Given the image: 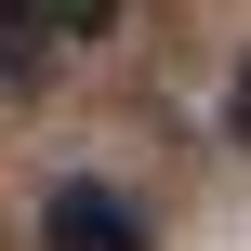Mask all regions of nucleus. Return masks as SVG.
I'll return each mask as SVG.
<instances>
[{
	"label": "nucleus",
	"instance_id": "1",
	"mask_svg": "<svg viewBox=\"0 0 251 251\" xmlns=\"http://www.w3.org/2000/svg\"><path fill=\"white\" fill-rule=\"evenodd\" d=\"M53 251H146V225H132V199L66 185V199H53Z\"/></svg>",
	"mask_w": 251,
	"mask_h": 251
},
{
	"label": "nucleus",
	"instance_id": "2",
	"mask_svg": "<svg viewBox=\"0 0 251 251\" xmlns=\"http://www.w3.org/2000/svg\"><path fill=\"white\" fill-rule=\"evenodd\" d=\"M13 13H26V40H40V53H66V40L119 26V0H13Z\"/></svg>",
	"mask_w": 251,
	"mask_h": 251
},
{
	"label": "nucleus",
	"instance_id": "3",
	"mask_svg": "<svg viewBox=\"0 0 251 251\" xmlns=\"http://www.w3.org/2000/svg\"><path fill=\"white\" fill-rule=\"evenodd\" d=\"M26 79H40V40H26V13L0 0V93H26Z\"/></svg>",
	"mask_w": 251,
	"mask_h": 251
},
{
	"label": "nucleus",
	"instance_id": "4",
	"mask_svg": "<svg viewBox=\"0 0 251 251\" xmlns=\"http://www.w3.org/2000/svg\"><path fill=\"white\" fill-rule=\"evenodd\" d=\"M225 132L251 146V53H238V79H225Z\"/></svg>",
	"mask_w": 251,
	"mask_h": 251
}]
</instances>
